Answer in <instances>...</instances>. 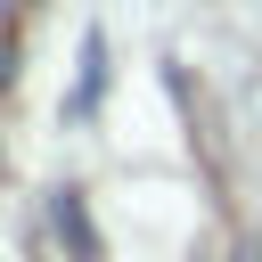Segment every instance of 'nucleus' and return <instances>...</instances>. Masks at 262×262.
<instances>
[]
</instances>
